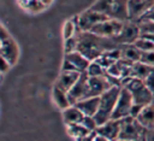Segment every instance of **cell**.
I'll use <instances>...</instances> for the list:
<instances>
[{
    "instance_id": "obj_37",
    "label": "cell",
    "mask_w": 154,
    "mask_h": 141,
    "mask_svg": "<svg viewBox=\"0 0 154 141\" xmlns=\"http://www.w3.org/2000/svg\"><path fill=\"white\" fill-rule=\"evenodd\" d=\"M142 141H148V140H147V137H146V136H144V137H143V139H142Z\"/></svg>"
},
{
    "instance_id": "obj_8",
    "label": "cell",
    "mask_w": 154,
    "mask_h": 141,
    "mask_svg": "<svg viewBox=\"0 0 154 141\" xmlns=\"http://www.w3.org/2000/svg\"><path fill=\"white\" fill-rule=\"evenodd\" d=\"M141 36V30L138 27L137 22L134 20H128L124 22V25L120 30V33L114 36V41L118 45H132L135 43V41Z\"/></svg>"
},
{
    "instance_id": "obj_2",
    "label": "cell",
    "mask_w": 154,
    "mask_h": 141,
    "mask_svg": "<svg viewBox=\"0 0 154 141\" xmlns=\"http://www.w3.org/2000/svg\"><path fill=\"white\" fill-rule=\"evenodd\" d=\"M120 90H122V87L114 86V87H111L100 96V107L96 114L94 116L97 125H101L108 122L109 119H112V114L116 108Z\"/></svg>"
},
{
    "instance_id": "obj_21",
    "label": "cell",
    "mask_w": 154,
    "mask_h": 141,
    "mask_svg": "<svg viewBox=\"0 0 154 141\" xmlns=\"http://www.w3.org/2000/svg\"><path fill=\"white\" fill-rule=\"evenodd\" d=\"M141 55H142V51L138 49L134 43L122 45V59L134 64L141 60Z\"/></svg>"
},
{
    "instance_id": "obj_12",
    "label": "cell",
    "mask_w": 154,
    "mask_h": 141,
    "mask_svg": "<svg viewBox=\"0 0 154 141\" xmlns=\"http://www.w3.org/2000/svg\"><path fill=\"white\" fill-rule=\"evenodd\" d=\"M88 80H89L88 74L83 72L81 77L78 78V81L76 82V84L69 90L67 94H69V99L72 105L88 98Z\"/></svg>"
},
{
    "instance_id": "obj_26",
    "label": "cell",
    "mask_w": 154,
    "mask_h": 141,
    "mask_svg": "<svg viewBox=\"0 0 154 141\" xmlns=\"http://www.w3.org/2000/svg\"><path fill=\"white\" fill-rule=\"evenodd\" d=\"M138 49H141L142 52H149V51H154V42H152L150 40H148L144 36H140L135 43H134Z\"/></svg>"
},
{
    "instance_id": "obj_31",
    "label": "cell",
    "mask_w": 154,
    "mask_h": 141,
    "mask_svg": "<svg viewBox=\"0 0 154 141\" xmlns=\"http://www.w3.org/2000/svg\"><path fill=\"white\" fill-rule=\"evenodd\" d=\"M144 83H146V86L149 88V90L154 94V71L144 80Z\"/></svg>"
},
{
    "instance_id": "obj_24",
    "label": "cell",
    "mask_w": 154,
    "mask_h": 141,
    "mask_svg": "<svg viewBox=\"0 0 154 141\" xmlns=\"http://www.w3.org/2000/svg\"><path fill=\"white\" fill-rule=\"evenodd\" d=\"M67 128V133L69 135H71L72 137H75L76 140L77 139H81V137H84L87 135H89L91 131H89L82 123H76V124H69L66 125ZM94 133V131H93Z\"/></svg>"
},
{
    "instance_id": "obj_15",
    "label": "cell",
    "mask_w": 154,
    "mask_h": 141,
    "mask_svg": "<svg viewBox=\"0 0 154 141\" xmlns=\"http://www.w3.org/2000/svg\"><path fill=\"white\" fill-rule=\"evenodd\" d=\"M96 133L107 137L111 141H117L120 134V121L109 119L108 122L99 125L96 129Z\"/></svg>"
},
{
    "instance_id": "obj_34",
    "label": "cell",
    "mask_w": 154,
    "mask_h": 141,
    "mask_svg": "<svg viewBox=\"0 0 154 141\" xmlns=\"http://www.w3.org/2000/svg\"><path fill=\"white\" fill-rule=\"evenodd\" d=\"M11 65L7 60H5L4 58H1V65H0V71H1V75H5L8 70H10Z\"/></svg>"
},
{
    "instance_id": "obj_19",
    "label": "cell",
    "mask_w": 154,
    "mask_h": 141,
    "mask_svg": "<svg viewBox=\"0 0 154 141\" xmlns=\"http://www.w3.org/2000/svg\"><path fill=\"white\" fill-rule=\"evenodd\" d=\"M83 118H84L83 112L76 105H71L70 107H67V108H65L63 111V119H64L66 125L76 124V123H82Z\"/></svg>"
},
{
    "instance_id": "obj_10",
    "label": "cell",
    "mask_w": 154,
    "mask_h": 141,
    "mask_svg": "<svg viewBox=\"0 0 154 141\" xmlns=\"http://www.w3.org/2000/svg\"><path fill=\"white\" fill-rule=\"evenodd\" d=\"M123 25H124V22L109 18V19H106V20L96 24L90 30V33H93L97 36H102V37H114L120 33Z\"/></svg>"
},
{
    "instance_id": "obj_22",
    "label": "cell",
    "mask_w": 154,
    "mask_h": 141,
    "mask_svg": "<svg viewBox=\"0 0 154 141\" xmlns=\"http://www.w3.org/2000/svg\"><path fill=\"white\" fill-rule=\"evenodd\" d=\"M144 128H149L154 125V101L143 107L138 117L136 118Z\"/></svg>"
},
{
    "instance_id": "obj_13",
    "label": "cell",
    "mask_w": 154,
    "mask_h": 141,
    "mask_svg": "<svg viewBox=\"0 0 154 141\" xmlns=\"http://www.w3.org/2000/svg\"><path fill=\"white\" fill-rule=\"evenodd\" d=\"M111 87H113V86L111 84V82L108 81L106 75L105 76H96V77H90L89 76V80H88V98L101 96Z\"/></svg>"
},
{
    "instance_id": "obj_17",
    "label": "cell",
    "mask_w": 154,
    "mask_h": 141,
    "mask_svg": "<svg viewBox=\"0 0 154 141\" xmlns=\"http://www.w3.org/2000/svg\"><path fill=\"white\" fill-rule=\"evenodd\" d=\"M84 116H91L94 117L96 112L99 111L100 107V96H91V98H85L77 104H75Z\"/></svg>"
},
{
    "instance_id": "obj_3",
    "label": "cell",
    "mask_w": 154,
    "mask_h": 141,
    "mask_svg": "<svg viewBox=\"0 0 154 141\" xmlns=\"http://www.w3.org/2000/svg\"><path fill=\"white\" fill-rule=\"evenodd\" d=\"M122 87H125L132 95L134 104L147 106L154 101V94L146 86L143 80L136 77H128L122 81Z\"/></svg>"
},
{
    "instance_id": "obj_30",
    "label": "cell",
    "mask_w": 154,
    "mask_h": 141,
    "mask_svg": "<svg viewBox=\"0 0 154 141\" xmlns=\"http://www.w3.org/2000/svg\"><path fill=\"white\" fill-rule=\"evenodd\" d=\"M140 61H142V63H144V64L154 67V51L142 52V55H141V60Z\"/></svg>"
},
{
    "instance_id": "obj_25",
    "label": "cell",
    "mask_w": 154,
    "mask_h": 141,
    "mask_svg": "<svg viewBox=\"0 0 154 141\" xmlns=\"http://www.w3.org/2000/svg\"><path fill=\"white\" fill-rule=\"evenodd\" d=\"M107 72V70L105 67H102L97 61L93 60L90 61L89 66H88V70H87V74L88 76L90 77H96V76H105Z\"/></svg>"
},
{
    "instance_id": "obj_16",
    "label": "cell",
    "mask_w": 154,
    "mask_h": 141,
    "mask_svg": "<svg viewBox=\"0 0 154 141\" xmlns=\"http://www.w3.org/2000/svg\"><path fill=\"white\" fill-rule=\"evenodd\" d=\"M82 74L79 72H76V71H70V70H61L60 72V76L58 77L55 84L64 89L65 92L69 93V90L76 84V82L78 81V78L81 77Z\"/></svg>"
},
{
    "instance_id": "obj_33",
    "label": "cell",
    "mask_w": 154,
    "mask_h": 141,
    "mask_svg": "<svg viewBox=\"0 0 154 141\" xmlns=\"http://www.w3.org/2000/svg\"><path fill=\"white\" fill-rule=\"evenodd\" d=\"M140 20H152V22H154V6H153L148 12H146V13L143 14V17H142ZM140 20H138V22H140Z\"/></svg>"
},
{
    "instance_id": "obj_20",
    "label": "cell",
    "mask_w": 154,
    "mask_h": 141,
    "mask_svg": "<svg viewBox=\"0 0 154 141\" xmlns=\"http://www.w3.org/2000/svg\"><path fill=\"white\" fill-rule=\"evenodd\" d=\"M18 2L28 12L36 13L43 11L47 6L53 2V0H18Z\"/></svg>"
},
{
    "instance_id": "obj_5",
    "label": "cell",
    "mask_w": 154,
    "mask_h": 141,
    "mask_svg": "<svg viewBox=\"0 0 154 141\" xmlns=\"http://www.w3.org/2000/svg\"><path fill=\"white\" fill-rule=\"evenodd\" d=\"M144 127L134 117L129 116L120 119V134L118 140H142Z\"/></svg>"
},
{
    "instance_id": "obj_14",
    "label": "cell",
    "mask_w": 154,
    "mask_h": 141,
    "mask_svg": "<svg viewBox=\"0 0 154 141\" xmlns=\"http://www.w3.org/2000/svg\"><path fill=\"white\" fill-rule=\"evenodd\" d=\"M128 1L129 0H113L107 12V16L112 19H117L120 22H128L129 20Z\"/></svg>"
},
{
    "instance_id": "obj_9",
    "label": "cell",
    "mask_w": 154,
    "mask_h": 141,
    "mask_svg": "<svg viewBox=\"0 0 154 141\" xmlns=\"http://www.w3.org/2000/svg\"><path fill=\"white\" fill-rule=\"evenodd\" d=\"M106 19H109V17L103 13L88 8L87 11L78 14V25H79L81 31H90L96 24Z\"/></svg>"
},
{
    "instance_id": "obj_4",
    "label": "cell",
    "mask_w": 154,
    "mask_h": 141,
    "mask_svg": "<svg viewBox=\"0 0 154 141\" xmlns=\"http://www.w3.org/2000/svg\"><path fill=\"white\" fill-rule=\"evenodd\" d=\"M0 53H1V58L7 60L11 66H14L17 64L20 54L16 40L11 36V34L7 31L4 24H1L0 28Z\"/></svg>"
},
{
    "instance_id": "obj_11",
    "label": "cell",
    "mask_w": 154,
    "mask_h": 141,
    "mask_svg": "<svg viewBox=\"0 0 154 141\" xmlns=\"http://www.w3.org/2000/svg\"><path fill=\"white\" fill-rule=\"evenodd\" d=\"M154 6V0H129V20L138 22L146 12H148Z\"/></svg>"
},
{
    "instance_id": "obj_18",
    "label": "cell",
    "mask_w": 154,
    "mask_h": 141,
    "mask_svg": "<svg viewBox=\"0 0 154 141\" xmlns=\"http://www.w3.org/2000/svg\"><path fill=\"white\" fill-rule=\"evenodd\" d=\"M52 98H53V101L57 105V107H59L61 111H64L65 108H67V107H70L72 105L70 99H69L67 92H65L64 89L59 88L57 84H54V87H53Z\"/></svg>"
},
{
    "instance_id": "obj_28",
    "label": "cell",
    "mask_w": 154,
    "mask_h": 141,
    "mask_svg": "<svg viewBox=\"0 0 154 141\" xmlns=\"http://www.w3.org/2000/svg\"><path fill=\"white\" fill-rule=\"evenodd\" d=\"M140 30H141V35L142 34H154V22L152 20H140L137 22Z\"/></svg>"
},
{
    "instance_id": "obj_36",
    "label": "cell",
    "mask_w": 154,
    "mask_h": 141,
    "mask_svg": "<svg viewBox=\"0 0 154 141\" xmlns=\"http://www.w3.org/2000/svg\"><path fill=\"white\" fill-rule=\"evenodd\" d=\"M117 141H142V140H117Z\"/></svg>"
},
{
    "instance_id": "obj_29",
    "label": "cell",
    "mask_w": 154,
    "mask_h": 141,
    "mask_svg": "<svg viewBox=\"0 0 154 141\" xmlns=\"http://www.w3.org/2000/svg\"><path fill=\"white\" fill-rule=\"evenodd\" d=\"M82 124L89 130V131H96V129H97V123H96V121H95V118L94 117H91V116H84V118H83V121H82Z\"/></svg>"
},
{
    "instance_id": "obj_23",
    "label": "cell",
    "mask_w": 154,
    "mask_h": 141,
    "mask_svg": "<svg viewBox=\"0 0 154 141\" xmlns=\"http://www.w3.org/2000/svg\"><path fill=\"white\" fill-rule=\"evenodd\" d=\"M153 71H154L153 66H149V65H147V64H144L142 61H137V63H134V65H132V74H131V76L144 81Z\"/></svg>"
},
{
    "instance_id": "obj_6",
    "label": "cell",
    "mask_w": 154,
    "mask_h": 141,
    "mask_svg": "<svg viewBox=\"0 0 154 141\" xmlns=\"http://www.w3.org/2000/svg\"><path fill=\"white\" fill-rule=\"evenodd\" d=\"M89 64H90V60L85 58L81 52L76 51L72 53H66L64 55L61 70H70V71L83 74V72H87Z\"/></svg>"
},
{
    "instance_id": "obj_1",
    "label": "cell",
    "mask_w": 154,
    "mask_h": 141,
    "mask_svg": "<svg viewBox=\"0 0 154 141\" xmlns=\"http://www.w3.org/2000/svg\"><path fill=\"white\" fill-rule=\"evenodd\" d=\"M118 45L113 37L97 36L90 31H82L78 34V52H81L90 61L99 58L103 52L117 48Z\"/></svg>"
},
{
    "instance_id": "obj_27",
    "label": "cell",
    "mask_w": 154,
    "mask_h": 141,
    "mask_svg": "<svg viewBox=\"0 0 154 141\" xmlns=\"http://www.w3.org/2000/svg\"><path fill=\"white\" fill-rule=\"evenodd\" d=\"M78 49V35L64 40V53H72Z\"/></svg>"
},
{
    "instance_id": "obj_32",
    "label": "cell",
    "mask_w": 154,
    "mask_h": 141,
    "mask_svg": "<svg viewBox=\"0 0 154 141\" xmlns=\"http://www.w3.org/2000/svg\"><path fill=\"white\" fill-rule=\"evenodd\" d=\"M143 107H144V106H141V105H136V104H134V106H132V108H131V113H130V116H131V117H134V118H137V117H138V114L141 113V111L143 110Z\"/></svg>"
},
{
    "instance_id": "obj_7",
    "label": "cell",
    "mask_w": 154,
    "mask_h": 141,
    "mask_svg": "<svg viewBox=\"0 0 154 141\" xmlns=\"http://www.w3.org/2000/svg\"><path fill=\"white\" fill-rule=\"evenodd\" d=\"M132 106H134V99H132L131 93L125 87H122L116 108H114L113 114H112V119L120 121V119H124V118L129 117L130 113H131Z\"/></svg>"
},
{
    "instance_id": "obj_35",
    "label": "cell",
    "mask_w": 154,
    "mask_h": 141,
    "mask_svg": "<svg viewBox=\"0 0 154 141\" xmlns=\"http://www.w3.org/2000/svg\"><path fill=\"white\" fill-rule=\"evenodd\" d=\"M94 141H111V140H108L107 137H105V136H102V135H100V134L96 133V135L94 137Z\"/></svg>"
}]
</instances>
